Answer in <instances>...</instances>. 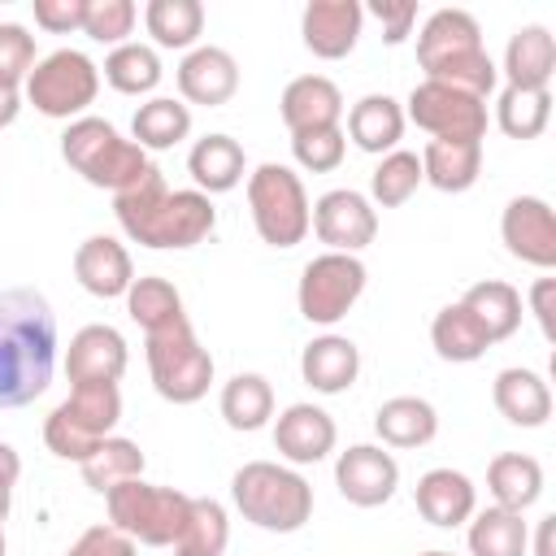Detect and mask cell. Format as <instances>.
<instances>
[{
  "instance_id": "816d5d0a",
  "label": "cell",
  "mask_w": 556,
  "mask_h": 556,
  "mask_svg": "<svg viewBox=\"0 0 556 556\" xmlns=\"http://www.w3.org/2000/svg\"><path fill=\"white\" fill-rule=\"evenodd\" d=\"M17 113H22V87L0 83V130H4V126H13V122H17Z\"/></svg>"
},
{
  "instance_id": "8fae6325",
  "label": "cell",
  "mask_w": 556,
  "mask_h": 556,
  "mask_svg": "<svg viewBox=\"0 0 556 556\" xmlns=\"http://www.w3.org/2000/svg\"><path fill=\"white\" fill-rule=\"evenodd\" d=\"M365 278H369V269H365L361 256H348V252H321V256H313L300 269V287H295L300 317L313 321V326H334L361 300Z\"/></svg>"
},
{
  "instance_id": "d590c367",
  "label": "cell",
  "mask_w": 556,
  "mask_h": 556,
  "mask_svg": "<svg viewBox=\"0 0 556 556\" xmlns=\"http://www.w3.org/2000/svg\"><path fill=\"white\" fill-rule=\"evenodd\" d=\"M222 417L230 430H261L269 417H274V387L265 374H235L226 387H222V400H217Z\"/></svg>"
},
{
  "instance_id": "44dd1931",
  "label": "cell",
  "mask_w": 556,
  "mask_h": 556,
  "mask_svg": "<svg viewBox=\"0 0 556 556\" xmlns=\"http://www.w3.org/2000/svg\"><path fill=\"white\" fill-rule=\"evenodd\" d=\"M413 500H417V513L439 526V530H452V526H465L473 513H478V491L473 482L452 469V465H439V469H426L413 486Z\"/></svg>"
},
{
  "instance_id": "6da1fadb",
  "label": "cell",
  "mask_w": 556,
  "mask_h": 556,
  "mask_svg": "<svg viewBox=\"0 0 556 556\" xmlns=\"http://www.w3.org/2000/svg\"><path fill=\"white\" fill-rule=\"evenodd\" d=\"M56 317L43 291H0V408H26L52 387Z\"/></svg>"
},
{
  "instance_id": "277c9868",
  "label": "cell",
  "mask_w": 556,
  "mask_h": 556,
  "mask_svg": "<svg viewBox=\"0 0 556 556\" xmlns=\"http://www.w3.org/2000/svg\"><path fill=\"white\" fill-rule=\"evenodd\" d=\"M61 161L74 174H83L91 187H104L113 195L135 187L148 174V165H152L148 152L135 139H126L113 122L91 117V113L65 122V130H61Z\"/></svg>"
},
{
  "instance_id": "e575fe53",
  "label": "cell",
  "mask_w": 556,
  "mask_h": 556,
  "mask_svg": "<svg viewBox=\"0 0 556 556\" xmlns=\"http://www.w3.org/2000/svg\"><path fill=\"white\" fill-rule=\"evenodd\" d=\"M430 343H434V352L443 356V361H452V365H469V361H478L486 348H491V339L482 334V326L473 321V313L456 300V304H443L439 313H434V321H430Z\"/></svg>"
},
{
  "instance_id": "ba28073f",
  "label": "cell",
  "mask_w": 556,
  "mask_h": 556,
  "mask_svg": "<svg viewBox=\"0 0 556 556\" xmlns=\"http://www.w3.org/2000/svg\"><path fill=\"white\" fill-rule=\"evenodd\" d=\"M248 208L261 243L269 248H295L313 226V204L300 174L278 161H265L248 174Z\"/></svg>"
},
{
  "instance_id": "7a4b0ae2",
  "label": "cell",
  "mask_w": 556,
  "mask_h": 556,
  "mask_svg": "<svg viewBox=\"0 0 556 556\" xmlns=\"http://www.w3.org/2000/svg\"><path fill=\"white\" fill-rule=\"evenodd\" d=\"M113 213H117V226L126 230V239H135L143 248H156V252L195 248L217 226L213 200L195 187L191 191H169L165 174L156 165H148V174L135 187L113 195Z\"/></svg>"
},
{
  "instance_id": "52a82bcc",
  "label": "cell",
  "mask_w": 556,
  "mask_h": 556,
  "mask_svg": "<svg viewBox=\"0 0 556 556\" xmlns=\"http://www.w3.org/2000/svg\"><path fill=\"white\" fill-rule=\"evenodd\" d=\"M104 508H109V526L122 530L130 543L174 547L182 539V526H187V513H191V495L135 478V482L113 486L104 495Z\"/></svg>"
},
{
  "instance_id": "2e32d148",
  "label": "cell",
  "mask_w": 556,
  "mask_h": 556,
  "mask_svg": "<svg viewBox=\"0 0 556 556\" xmlns=\"http://www.w3.org/2000/svg\"><path fill=\"white\" fill-rule=\"evenodd\" d=\"M334 439H339V426L326 408L300 400V404H287L274 421V447L278 456H287L291 465H317L334 452Z\"/></svg>"
},
{
  "instance_id": "ee69618b",
  "label": "cell",
  "mask_w": 556,
  "mask_h": 556,
  "mask_svg": "<svg viewBox=\"0 0 556 556\" xmlns=\"http://www.w3.org/2000/svg\"><path fill=\"white\" fill-rule=\"evenodd\" d=\"M139 9L135 0H87V17H83V35L96 43H126V35L135 30Z\"/></svg>"
},
{
  "instance_id": "30bf717a",
  "label": "cell",
  "mask_w": 556,
  "mask_h": 556,
  "mask_svg": "<svg viewBox=\"0 0 556 556\" xmlns=\"http://www.w3.org/2000/svg\"><path fill=\"white\" fill-rule=\"evenodd\" d=\"M22 96L43 117H56V122L87 117V109L100 96V65L78 48H56L43 61H35V70L22 83Z\"/></svg>"
},
{
  "instance_id": "60d3db41",
  "label": "cell",
  "mask_w": 556,
  "mask_h": 556,
  "mask_svg": "<svg viewBox=\"0 0 556 556\" xmlns=\"http://www.w3.org/2000/svg\"><path fill=\"white\" fill-rule=\"evenodd\" d=\"M230 543V517L217 500L208 495H191V513L182 526V539L174 543L178 556H222Z\"/></svg>"
},
{
  "instance_id": "d6a6232c",
  "label": "cell",
  "mask_w": 556,
  "mask_h": 556,
  "mask_svg": "<svg viewBox=\"0 0 556 556\" xmlns=\"http://www.w3.org/2000/svg\"><path fill=\"white\" fill-rule=\"evenodd\" d=\"M143 465H148V456H143V447H139L135 439L109 434V439H104L78 469H83V482H87L96 495H109L113 486L143 478Z\"/></svg>"
},
{
  "instance_id": "74e56055",
  "label": "cell",
  "mask_w": 556,
  "mask_h": 556,
  "mask_svg": "<svg viewBox=\"0 0 556 556\" xmlns=\"http://www.w3.org/2000/svg\"><path fill=\"white\" fill-rule=\"evenodd\" d=\"M122 300H126L130 321H135L143 334H152V330H161V326L187 317V313H182V295H178V287H174L169 278H161V274H143V278H135L130 291H126Z\"/></svg>"
},
{
  "instance_id": "ffe728a7",
  "label": "cell",
  "mask_w": 556,
  "mask_h": 556,
  "mask_svg": "<svg viewBox=\"0 0 556 556\" xmlns=\"http://www.w3.org/2000/svg\"><path fill=\"white\" fill-rule=\"evenodd\" d=\"M178 91L187 104L217 109L239 91V61L217 43H200L178 61Z\"/></svg>"
},
{
  "instance_id": "3957f363",
  "label": "cell",
  "mask_w": 556,
  "mask_h": 556,
  "mask_svg": "<svg viewBox=\"0 0 556 556\" xmlns=\"http://www.w3.org/2000/svg\"><path fill=\"white\" fill-rule=\"evenodd\" d=\"M417 65L426 83H443L486 100L500 83V65L482 43V26L469 9H434L417 35Z\"/></svg>"
},
{
  "instance_id": "f6af8a7d",
  "label": "cell",
  "mask_w": 556,
  "mask_h": 556,
  "mask_svg": "<svg viewBox=\"0 0 556 556\" xmlns=\"http://www.w3.org/2000/svg\"><path fill=\"white\" fill-rule=\"evenodd\" d=\"M35 70V35L22 22H0V83L22 87Z\"/></svg>"
},
{
  "instance_id": "836d02e7",
  "label": "cell",
  "mask_w": 556,
  "mask_h": 556,
  "mask_svg": "<svg viewBox=\"0 0 556 556\" xmlns=\"http://www.w3.org/2000/svg\"><path fill=\"white\" fill-rule=\"evenodd\" d=\"M465 543H469V556H526L530 530H526L521 513L491 504V508H482V513L469 517Z\"/></svg>"
},
{
  "instance_id": "5bb4252c",
  "label": "cell",
  "mask_w": 556,
  "mask_h": 556,
  "mask_svg": "<svg viewBox=\"0 0 556 556\" xmlns=\"http://www.w3.org/2000/svg\"><path fill=\"white\" fill-rule=\"evenodd\" d=\"M500 239L508 248V256L534 265V269H552L556 265V213L543 195H513L500 213Z\"/></svg>"
},
{
  "instance_id": "9c48e42d",
  "label": "cell",
  "mask_w": 556,
  "mask_h": 556,
  "mask_svg": "<svg viewBox=\"0 0 556 556\" xmlns=\"http://www.w3.org/2000/svg\"><path fill=\"white\" fill-rule=\"evenodd\" d=\"M148 374H152L156 395L169 400V404H195V400L208 395L213 356L195 339L187 317H178V321H169V326L148 334Z\"/></svg>"
},
{
  "instance_id": "f907efd6",
  "label": "cell",
  "mask_w": 556,
  "mask_h": 556,
  "mask_svg": "<svg viewBox=\"0 0 556 556\" xmlns=\"http://www.w3.org/2000/svg\"><path fill=\"white\" fill-rule=\"evenodd\" d=\"M17 478H22V456H17L13 443H0V526H4V517H9V508H13V486H17Z\"/></svg>"
},
{
  "instance_id": "4dcf8cb0",
  "label": "cell",
  "mask_w": 556,
  "mask_h": 556,
  "mask_svg": "<svg viewBox=\"0 0 556 556\" xmlns=\"http://www.w3.org/2000/svg\"><path fill=\"white\" fill-rule=\"evenodd\" d=\"M486 491L500 508L526 513L543 495V465L530 452H500L486 465Z\"/></svg>"
},
{
  "instance_id": "8d00e7d4",
  "label": "cell",
  "mask_w": 556,
  "mask_h": 556,
  "mask_svg": "<svg viewBox=\"0 0 556 556\" xmlns=\"http://www.w3.org/2000/svg\"><path fill=\"white\" fill-rule=\"evenodd\" d=\"M143 26L156 48H187L204 35V4L200 0H148Z\"/></svg>"
},
{
  "instance_id": "ac0fdd59",
  "label": "cell",
  "mask_w": 556,
  "mask_h": 556,
  "mask_svg": "<svg viewBox=\"0 0 556 556\" xmlns=\"http://www.w3.org/2000/svg\"><path fill=\"white\" fill-rule=\"evenodd\" d=\"M126 361H130V352H126L122 330H113L109 321H91L65 348V378L74 387H83V382H117L126 374Z\"/></svg>"
},
{
  "instance_id": "7bdbcfd3",
  "label": "cell",
  "mask_w": 556,
  "mask_h": 556,
  "mask_svg": "<svg viewBox=\"0 0 556 556\" xmlns=\"http://www.w3.org/2000/svg\"><path fill=\"white\" fill-rule=\"evenodd\" d=\"M343 152H348V135L343 126H321V130H300L291 135V156L300 169L308 174H330L343 165Z\"/></svg>"
},
{
  "instance_id": "1f68e13d",
  "label": "cell",
  "mask_w": 556,
  "mask_h": 556,
  "mask_svg": "<svg viewBox=\"0 0 556 556\" xmlns=\"http://www.w3.org/2000/svg\"><path fill=\"white\" fill-rule=\"evenodd\" d=\"M187 135H191V109L182 100H174V96H152L130 117V139L143 152H165V148L182 143Z\"/></svg>"
},
{
  "instance_id": "e0dca14e",
  "label": "cell",
  "mask_w": 556,
  "mask_h": 556,
  "mask_svg": "<svg viewBox=\"0 0 556 556\" xmlns=\"http://www.w3.org/2000/svg\"><path fill=\"white\" fill-rule=\"evenodd\" d=\"M361 26H365V4L356 0H313L304 4V17H300L304 48L321 61H343L356 48Z\"/></svg>"
},
{
  "instance_id": "bcb514c9",
  "label": "cell",
  "mask_w": 556,
  "mask_h": 556,
  "mask_svg": "<svg viewBox=\"0 0 556 556\" xmlns=\"http://www.w3.org/2000/svg\"><path fill=\"white\" fill-rule=\"evenodd\" d=\"M365 13L378 17L387 43H404L413 35V26H417V4L413 0H369Z\"/></svg>"
},
{
  "instance_id": "cb8c5ba5",
  "label": "cell",
  "mask_w": 556,
  "mask_h": 556,
  "mask_svg": "<svg viewBox=\"0 0 556 556\" xmlns=\"http://www.w3.org/2000/svg\"><path fill=\"white\" fill-rule=\"evenodd\" d=\"M500 74L508 78V87H526V91H547L552 74H556V39L543 22H530L521 30L508 35L504 48V65Z\"/></svg>"
},
{
  "instance_id": "83f0119b",
  "label": "cell",
  "mask_w": 556,
  "mask_h": 556,
  "mask_svg": "<svg viewBox=\"0 0 556 556\" xmlns=\"http://www.w3.org/2000/svg\"><path fill=\"white\" fill-rule=\"evenodd\" d=\"M421 182H430L434 191H469L482 174V143H465V139H430L421 148Z\"/></svg>"
},
{
  "instance_id": "d6986e66",
  "label": "cell",
  "mask_w": 556,
  "mask_h": 556,
  "mask_svg": "<svg viewBox=\"0 0 556 556\" xmlns=\"http://www.w3.org/2000/svg\"><path fill=\"white\" fill-rule=\"evenodd\" d=\"M74 278L83 291H91L96 300H117L130 291L135 282V265L122 239L113 235H87L74 248Z\"/></svg>"
},
{
  "instance_id": "4316f807",
  "label": "cell",
  "mask_w": 556,
  "mask_h": 556,
  "mask_svg": "<svg viewBox=\"0 0 556 556\" xmlns=\"http://www.w3.org/2000/svg\"><path fill=\"white\" fill-rule=\"evenodd\" d=\"M243 165H248V156H243L239 139H230L222 130L195 139V148L187 152V174L195 178V191H204V195L235 191L243 182Z\"/></svg>"
},
{
  "instance_id": "9f6ffc18",
  "label": "cell",
  "mask_w": 556,
  "mask_h": 556,
  "mask_svg": "<svg viewBox=\"0 0 556 556\" xmlns=\"http://www.w3.org/2000/svg\"><path fill=\"white\" fill-rule=\"evenodd\" d=\"M174 556H178V552H174Z\"/></svg>"
},
{
  "instance_id": "7dc6e473",
  "label": "cell",
  "mask_w": 556,
  "mask_h": 556,
  "mask_svg": "<svg viewBox=\"0 0 556 556\" xmlns=\"http://www.w3.org/2000/svg\"><path fill=\"white\" fill-rule=\"evenodd\" d=\"M65 556H135V543L104 521V526H87Z\"/></svg>"
},
{
  "instance_id": "7402d4cb",
  "label": "cell",
  "mask_w": 556,
  "mask_h": 556,
  "mask_svg": "<svg viewBox=\"0 0 556 556\" xmlns=\"http://www.w3.org/2000/svg\"><path fill=\"white\" fill-rule=\"evenodd\" d=\"M361 374V348L348 334H317L300 352V378L317 395H339Z\"/></svg>"
},
{
  "instance_id": "681fc988",
  "label": "cell",
  "mask_w": 556,
  "mask_h": 556,
  "mask_svg": "<svg viewBox=\"0 0 556 556\" xmlns=\"http://www.w3.org/2000/svg\"><path fill=\"white\" fill-rule=\"evenodd\" d=\"M526 300H530V313H534L543 339L552 343L556 339V278H534L530 291H526Z\"/></svg>"
},
{
  "instance_id": "484cf974",
  "label": "cell",
  "mask_w": 556,
  "mask_h": 556,
  "mask_svg": "<svg viewBox=\"0 0 556 556\" xmlns=\"http://www.w3.org/2000/svg\"><path fill=\"white\" fill-rule=\"evenodd\" d=\"M404 104L391 100L387 91H369L361 96L352 109H348V139L361 148V152H374V156H387L395 152V143L404 139Z\"/></svg>"
},
{
  "instance_id": "d4e9b609",
  "label": "cell",
  "mask_w": 556,
  "mask_h": 556,
  "mask_svg": "<svg viewBox=\"0 0 556 556\" xmlns=\"http://www.w3.org/2000/svg\"><path fill=\"white\" fill-rule=\"evenodd\" d=\"M282 122L291 135L300 130H321V126H339L343 117V91L326 78V74H300L282 87Z\"/></svg>"
},
{
  "instance_id": "9a60e30c",
  "label": "cell",
  "mask_w": 556,
  "mask_h": 556,
  "mask_svg": "<svg viewBox=\"0 0 556 556\" xmlns=\"http://www.w3.org/2000/svg\"><path fill=\"white\" fill-rule=\"evenodd\" d=\"M334 486L348 504L356 508H378L395 495L400 486V465L387 447L378 443H352L348 452H339L334 460Z\"/></svg>"
},
{
  "instance_id": "4fadbf2b",
  "label": "cell",
  "mask_w": 556,
  "mask_h": 556,
  "mask_svg": "<svg viewBox=\"0 0 556 556\" xmlns=\"http://www.w3.org/2000/svg\"><path fill=\"white\" fill-rule=\"evenodd\" d=\"M317 239L326 243V252H348L356 256L361 248L374 243L378 235V208L369 204V195L352 191V187H334L326 195H317L313 204V226Z\"/></svg>"
},
{
  "instance_id": "f5cc1de1",
  "label": "cell",
  "mask_w": 556,
  "mask_h": 556,
  "mask_svg": "<svg viewBox=\"0 0 556 556\" xmlns=\"http://www.w3.org/2000/svg\"><path fill=\"white\" fill-rule=\"evenodd\" d=\"M534 556H556V513H547L534 530Z\"/></svg>"
},
{
  "instance_id": "603a6c76",
  "label": "cell",
  "mask_w": 556,
  "mask_h": 556,
  "mask_svg": "<svg viewBox=\"0 0 556 556\" xmlns=\"http://www.w3.org/2000/svg\"><path fill=\"white\" fill-rule=\"evenodd\" d=\"M491 400H495L500 417L521 426V430H539L552 417V387L543 382V374L521 369V365H508V369L495 374Z\"/></svg>"
},
{
  "instance_id": "11a10c76",
  "label": "cell",
  "mask_w": 556,
  "mask_h": 556,
  "mask_svg": "<svg viewBox=\"0 0 556 556\" xmlns=\"http://www.w3.org/2000/svg\"><path fill=\"white\" fill-rule=\"evenodd\" d=\"M0 556H4V526H0Z\"/></svg>"
},
{
  "instance_id": "f35d334b",
  "label": "cell",
  "mask_w": 556,
  "mask_h": 556,
  "mask_svg": "<svg viewBox=\"0 0 556 556\" xmlns=\"http://www.w3.org/2000/svg\"><path fill=\"white\" fill-rule=\"evenodd\" d=\"M161 56H156V48L152 43H135V39H126V43H117L109 56H104V83L113 87V91H122V96H148L156 83H161Z\"/></svg>"
},
{
  "instance_id": "c3c4849f",
  "label": "cell",
  "mask_w": 556,
  "mask_h": 556,
  "mask_svg": "<svg viewBox=\"0 0 556 556\" xmlns=\"http://www.w3.org/2000/svg\"><path fill=\"white\" fill-rule=\"evenodd\" d=\"M83 17H87V0H35V22L52 35L83 30Z\"/></svg>"
},
{
  "instance_id": "5b68a950",
  "label": "cell",
  "mask_w": 556,
  "mask_h": 556,
  "mask_svg": "<svg viewBox=\"0 0 556 556\" xmlns=\"http://www.w3.org/2000/svg\"><path fill=\"white\" fill-rule=\"evenodd\" d=\"M230 500L243 513V521L274 530V534H295L313 517V486L304 473L278 465V460H248L230 478Z\"/></svg>"
},
{
  "instance_id": "f1b7e54d",
  "label": "cell",
  "mask_w": 556,
  "mask_h": 556,
  "mask_svg": "<svg viewBox=\"0 0 556 556\" xmlns=\"http://www.w3.org/2000/svg\"><path fill=\"white\" fill-rule=\"evenodd\" d=\"M374 430L387 447H426L439 434V413L421 395H391L378 404Z\"/></svg>"
},
{
  "instance_id": "ab89813d",
  "label": "cell",
  "mask_w": 556,
  "mask_h": 556,
  "mask_svg": "<svg viewBox=\"0 0 556 556\" xmlns=\"http://www.w3.org/2000/svg\"><path fill=\"white\" fill-rule=\"evenodd\" d=\"M552 122V91H526V87H504L495 100V126L508 139H539Z\"/></svg>"
},
{
  "instance_id": "db71d44e",
  "label": "cell",
  "mask_w": 556,
  "mask_h": 556,
  "mask_svg": "<svg viewBox=\"0 0 556 556\" xmlns=\"http://www.w3.org/2000/svg\"><path fill=\"white\" fill-rule=\"evenodd\" d=\"M417 556H456V552H443V547H430V552H417Z\"/></svg>"
},
{
  "instance_id": "7c38bea8",
  "label": "cell",
  "mask_w": 556,
  "mask_h": 556,
  "mask_svg": "<svg viewBox=\"0 0 556 556\" xmlns=\"http://www.w3.org/2000/svg\"><path fill=\"white\" fill-rule=\"evenodd\" d=\"M404 122L421 126L430 139H465V143H482V139H486V100L421 78V83L408 91Z\"/></svg>"
},
{
  "instance_id": "f546056e",
  "label": "cell",
  "mask_w": 556,
  "mask_h": 556,
  "mask_svg": "<svg viewBox=\"0 0 556 556\" xmlns=\"http://www.w3.org/2000/svg\"><path fill=\"white\" fill-rule=\"evenodd\" d=\"M460 304L473 313V321L482 326V334L491 339V348L504 343V339H513L517 326H521V291H517L513 282L482 278V282H473V287L460 295Z\"/></svg>"
},
{
  "instance_id": "b9f144b4",
  "label": "cell",
  "mask_w": 556,
  "mask_h": 556,
  "mask_svg": "<svg viewBox=\"0 0 556 556\" xmlns=\"http://www.w3.org/2000/svg\"><path fill=\"white\" fill-rule=\"evenodd\" d=\"M421 187V161L417 152L408 148H395L378 161V169L369 174V204H382V208H400L417 195Z\"/></svg>"
},
{
  "instance_id": "8992f818",
  "label": "cell",
  "mask_w": 556,
  "mask_h": 556,
  "mask_svg": "<svg viewBox=\"0 0 556 556\" xmlns=\"http://www.w3.org/2000/svg\"><path fill=\"white\" fill-rule=\"evenodd\" d=\"M122 421V391L117 382H83L74 387L43 421V443L52 456L83 465Z\"/></svg>"
}]
</instances>
